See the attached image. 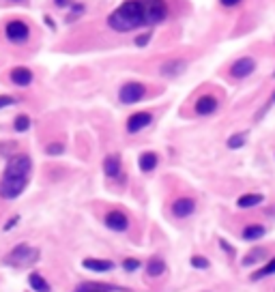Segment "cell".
Segmentation results:
<instances>
[{
	"label": "cell",
	"instance_id": "obj_1",
	"mask_svg": "<svg viewBox=\"0 0 275 292\" xmlns=\"http://www.w3.org/2000/svg\"><path fill=\"white\" fill-rule=\"evenodd\" d=\"M108 24H110V28H114V31H119V32H129L133 28L146 26L142 2H140V0H127L125 4H121L119 9L110 13Z\"/></svg>",
	"mask_w": 275,
	"mask_h": 292
},
{
	"label": "cell",
	"instance_id": "obj_2",
	"mask_svg": "<svg viewBox=\"0 0 275 292\" xmlns=\"http://www.w3.org/2000/svg\"><path fill=\"white\" fill-rule=\"evenodd\" d=\"M39 260V249L37 247H31V245H17L13 252H11L7 258H4V262L11 266H17V269H24V266H31L32 262Z\"/></svg>",
	"mask_w": 275,
	"mask_h": 292
},
{
	"label": "cell",
	"instance_id": "obj_3",
	"mask_svg": "<svg viewBox=\"0 0 275 292\" xmlns=\"http://www.w3.org/2000/svg\"><path fill=\"white\" fill-rule=\"evenodd\" d=\"M140 2H142L146 26H153V24H159V22L166 20V15H168L166 0H140Z\"/></svg>",
	"mask_w": 275,
	"mask_h": 292
},
{
	"label": "cell",
	"instance_id": "obj_4",
	"mask_svg": "<svg viewBox=\"0 0 275 292\" xmlns=\"http://www.w3.org/2000/svg\"><path fill=\"white\" fill-rule=\"evenodd\" d=\"M32 172V162L28 155H13L9 159L7 168H4V176H17V178H28Z\"/></svg>",
	"mask_w": 275,
	"mask_h": 292
},
{
	"label": "cell",
	"instance_id": "obj_5",
	"mask_svg": "<svg viewBox=\"0 0 275 292\" xmlns=\"http://www.w3.org/2000/svg\"><path fill=\"white\" fill-rule=\"evenodd\" d=\"M28 178H17V176H2L0 181V198L13 200L26 189Z\"/></svg>",
	"mask_w": 275,
	"mask_h": 292
},
{
	"label": "cell",
	"instance_id": "obj_6",
	"mask_svg": "<svg viewBox=\"0 0 275 292\" xmlns=\"http://www.w3.org/2000/svg\"><path fill=\"white\" fill-rule=\"evenodd\" d=\"M144 93H146V88L142 84H138V82H127V84L121 88L119 97H121L122 103L131 105V103H138V101L144 97Z\"/></svg>",
	"mask_w": 275,
	"mask_h": 292
},
{
	"label": "cell",
	"instance_id": "obj_7",
	"mask_svg": "<svg viewBox=\"0 0 275 292\" xmlns=\"http://www.w3.org/2000/svg\"><path fill=\"white\" fill-rule=\"evenodd\" d=\"M28 26L24 22L15 20V22H9L7 28H4V34H7V39L11 41V43H24V41L28 39Z\"/></svg>",
	"mask_w": 275,
	"mask_h": 292
},
{
	"label": "cell",
	"instance_id": "obj_8",
	"mask_svg": "<svg viewBox=\"0 0 275 292\" xmlns=\"http://www.w3.org/2000/svg\"><path fill=\"white\" fill-rule=\"evenodd\" d=\"M254 69H256V61H254V58L243 56V58H239V61L232 63L230 73H232V77L241 80V77H247L249 73H254Z\"/></svg>",
	"mask_w": 275,
	"mask_h": 292
},
{
	"label": "cell",
	"instance_id": "obj_9",
	"mask_svg": "<svg viewBox=\"0 0 275 292\" xmlns=\"http://www.w3.org/2000/svg\"><path fill=\"white\" fill-rule=\"evenodd\" d=\"M105 226L114 232H125L129 228V219H127V215L121 211H110L108 215H105Z\"/></svg>",
	"mask_w": 275,
	"mask_h": 292
},
{
	"label": "cell",
	"instance_id": "obj_10",
	"mask_svg": "<svg viewBox=\"0 0 275 292\" xmlns=\"http://www.w3.org/2000/svg\"><path fill=\"white\" fill-rule=\"evenodd\" d=\"M151 123H153V116H151L149 112H138V114L129 116V121H127V131H129V133H138V131H142L144 127H149Z\"/></svg>",
	"mask_w": 275,
	"mask_h": 292
},
{
	"label": "cell",
	"instance_id": "obj_11",
	"mask_svg": "<svg viewBox=\"0 0 275 292\" xmlns=\"http://www.w3.org/2000/svg\"><path fill=\"white\" fill-rule=\"evenodd\" d=\"M194 211H196V202L191 198H179L172 204V213H174V217H179V219L189 217Z\"/></svg>",
	"mask_w": 275,
	"mask_h": 292
},
{
	"label": "cell",
	"instance_id": "obj_12",
	"mask_svg": "<svg viewBox=\"0 0 275 292\" xmlns=\"http://www.w3.org/2000/svg\"><path fill=\"white\" fill-rule=\"evenodd\" d=\"M217 99L215 97H211V95H204V97H200L196 101V112L200 116H209V114H213L215 110H217Z\"/></svg>",
	"mask_w": 275,
	"mask_h": 292
},
{
	"label": "cell",
	"instance_id": "obj_13",
	"mask_svg": "<svg viewBox=\"0 0 275 292\" xmlns=\"http://www.w3.org/2000/svg\"><path fill=\"white\" fill-rule=\"evenodd\" d=\"M11 80H13V84H17V86H28L32 82V71L26 67H15L11 71Z\"/></svg>",
	"mask_w": 275,
	"mask_h": 292
},
{
	"label": "cell",
	"instance_id": "obj_14",
	"mask_svg": "<svg viewBox=\"0 0 275 292\" xmlns=\"http://www.w3.org/2000/svg\"><path fill=\"white\" fill-rule=\"evenodd\" d=\"M82 264H84V269L95 271V273H103V271H112V269H114V262H110V260H95V258H89V260L82 262Z\"/></svg>",
	"mask_w": 275,
	"mask_h": 292
},
{
	"label": "cell",
	"instance_id": "obj_15",
	"mask_svg": "<svg viewBox=\"0 0 275 292\" xmlns=\"http://www.w3.org/2000/svg\"><path fill=\"white\" fill-rule=\"evenodd\" d=\"M103 172L110 178L119 176V172H121V157H119V155H110V157L103 159Z\"/></svg>",
	"mask_w": 275,
	"mask_h": 292
},
{
	"label": "cell",
	"instance_id": "obj_16",
	"mask_svg": "<svg viewBox=\"0 0 275 292\" xmlns=\"http://www.w3.org/2000/svg\"><path fill=\"white\" fill-rule=\"evenodd\" d=\"M265 234H267L265 226H258V224H251L247 228H243V232H241L243 241H258V238H262Z\"/></svg>",
	"mask_w": 275,
	"mask_h": 292
},
{
	"label": "cell",
	"instance_id": "obj_17",
	"mask_svg": "<svg viewBox=\"0 0 275 292\" xmlns=\"http://www.w3.org/2000/svg\"><path fill=\"white\" fill-rule=\"evenodd\" d=\"M166 273V262H163L159 256H155V258L149 260V264H146V275L151 277H159Z\"/></svg>",
	"mask_w": 275,
	"mask_h": 292
},
{
	"label": "cell",
	"instance_id": "obj_18",
	"mask_svg": "<svg viewBox=\"0 0 275 292\" xmlns=\"http://www.w3.org/2000/svg\"><path fill=\"white\" fill-rule=\"evenodd\" d=\"M262 200H265V195H260V194H245L237 200V206L239 208H251V206L262 204Z\"/></svg>",
	"mask_w": 275,
	"mask_h": 292
},
{
	"label": "cell",
	"instance_id": "obj_19",
	"mask_svg": "<svg viewBox=\"0 0 275 292\" xmlns=\"http://www.w3.org/2000/svg\"><path fill=\"white\" fill-rule=\"evenodd\" d=\"M185 67H187L185 61H168L161 65V73L163 75H179V73H183Z\"/></svg>",
	"mask_w": 275,
	"mask_h": 292
},
{
	"label": "cell",
	"instance_id": "obj_20",
	"mask_svg": "<svg viewBox=\"0 0 275 292\" xmlns=\"http://www.w3.org/2000/svg\"><path fill=\"white\" fill-rule=\"evenodd\" d=\"M267 247H254L251 252L243 258V266H249V264H256V262H260V260H265L267 258Z\"/></svg>",
	"mask_w": 275,
	"mask_h": 292
},
{
	"label": "cell",
	"instance_id": "obj_21",
	"mask_svg": "<svg viewBox=\"0 0 275 292\" xmlns=\"http://www.w3.org/2000/svg\"><path fill=\"white\" fill-rule=\"evenodd\" d=\"M28 284H31V288L34 292H50V284L43 279V275H39V273H31L28 275Z\"/></svg>",
	"mask_w": 275,
	"mask_h": 292
},
{
	"label": "cell",
	"instance_id": "obj_22",
	"mask_svg": "<svg viewBox=\"0 0 275 292\" xmlns=\"http://www.w3.org/2000/svg\"><path fill=\"white\" fill-rule=\"evenodd\" d=\"M157 163H159V159H157L155 153H144L142 157H140V170L142 172H151L157 168Z\"/></svg>",
	"mask_w": 275,
	"mask_h": 292
},
{
	"label": "cell",
	"instance_id": "obj_23",
	"mask_svg": "<svg viewBox=\"0 0 275 292\" xmlns=\"http://www.w3.org/2000/svg\"><path fill=\"white\" fill-rule=\"evenodd\" d=\"M269 275H275V258L269 260L260 271H256L254 275H251V279H254V282H258V279H265V277H269Z\"/></svg>",
	"mask_w": 275,
	"mask_h": 292
},
{
	"label": "cell",
	"instance_id": "obj_24",
	"mask_svg": "<svg viewBox=\"0 0 275 292\" xmlns=\"http://www.w3.org/2000/svg\"><path fill=\"white\" fill-rule=\"evenodd\" d=\"M245 138H247V133H235L228 138V148H241L245 144Z\"/></svg>",
	"mask_w": 275,
	"mask_h": 292
},
{
	"label": "cell",
	"instance_id": "obj_25",
	"mask_svg": "<svg viewBox=\"0 0 275 292\" xmlns=\"http://www.w3.org/2000/svg\"><path fill=\"white\" fill-rule=\"evenodd\" d=\"M13 127H15V131H20V133H22V131H28V127H31V118H28L26 114L17 116V118H15V125H13Z\"/></svg>",
	"mask_w": 275,
	"mask_h": 292
},
{
	"label": "cell",
	"instance_id": "obj_26",
	"mask_svg": "<svg viewBox=\"0 0 275 292\" xmlns=\"http://www.w3.org/2000/svg\"><path fill=\"white\" fill-rule=\"evenodd\" d=\"M209 264L211 262L204 258V256H194V258H191V266H194V269H209Z\"/></svg>",
	"mask_w": 275,
	"mask_h": 292
},
{
	"label": "cell",
	"instance_id": "obj_27",
	"mask_svg": "<svg viewBox=\"0 0 275 292\" xmlns=\"http://www.w3.org/2000/svg\"><path fill=\"white\" fill-rule=\"evenodd\" d=\"M122 269H125L127 273L138 271V269H140V260H138V258H127L125 262H122Z\"/></svg>",
	"mask_w": 275,
	"mask_h": 292
},
{
	"label": "cell",
	"instance_id": "obj_28",
	"mask_svg": "<svg viewBox=\"0 0 275 292\" xmlns=\"http://www.w3.org/2000/svg\"><path fill=\"white\" fill-rule=\"evenodd\" d=\"M45 153L48 155H62L65 153V146L62 144H50V146H45Z\"/></svg>",
	"mask_w": 275,
	"mask_h": 292
},
{
	"label": "cell",
	"instance_id": "obj_29",
	"mask_svg": "<svg viewBox=\"0 0 275 292\" xmlns=\"http://www.w3.org/2000/svg\"><path fill=\"white\" fill-rule=\"evenodd\" d=\"M15 99L9 97V95H0V108H9V105H13Z\"/></svg>",
	"mask_w": 275,
	"mask_h": 292
},
{
	"label": "cell",
	"instance_id": "obj_30",
	"mask_svg": "<svg viewBox=\"0 0 275 292\" xmlns=\"http://www.w3.org/2000/svg\"><path fill=\"white\" fill-rule=\"evenodd\" d=\"M149 41H151V34H149V32H146V34H140V37L136 39V45H140V47H144L146 43H149Z\"/></svg>",
	"mask_w": 275,
	"mask_h": 292
},
{
	"label": "cell",
	"instance_id": "obj_31",
	"mask_svg": "<svg viewBox=\"0 0 275 292\" xmlns=\"http://www.w3.org/2000/svg\"><path fill=\"white\" fill-rule=\"evenodd\" d=\"M239 2H241V0H221L224 7H235V4H239Z\"/></svg>",
	"mask_w": 275,
	"mask_h": 292
},
{
	"label": "cell",
	"instance_id": "obj_32",
	"mask_svg": "<svg viewBox=\"0 0 275 292\" xmlns=\"http://www.w3.org/2000/svg\"><path fill=\"white\" fill-rule=\"evenodd\" d=\"M17 222H20V217H13V219H11V222H9L7 226H4V230H11V228H13V226H15Z\"/></svg>",
	"mask_w": 275,
	"mask_h": 292
},
{
	"label": "cell",
	"instance_id": "obj_33",
	"mask_svg": "<svg viewBox=\"0 0 275 292\" xmlns=\"http://www.w3.org/2000/svg\"><path fill=\"white\" fill-rule=\"evenodd\" d=\"M221 247H224V249H226V252H228V254H235V249H232L230 245H228V243H226V241H221Z\"/></svg>",
	"mask_w": 275,
	"mask_h": 292
},
{
	"label": "cell",
	"instance_id": "obj_34",
	"mask_svg": "<svg viewBox=\"0 0 275 292\" xmlns=\"http://www.w3.org/2000/svg\"><path fill=\"white\" fill-rule=\"evenodd\" d=\"M89 292H91V290H89ZM97 292H105V290H97Z\"/></svg>",
	"mask_w": 275,
	"mask_h": 292
}]
</instances>
